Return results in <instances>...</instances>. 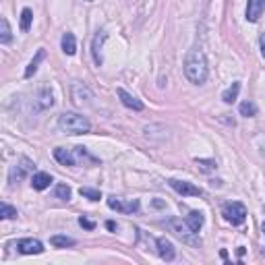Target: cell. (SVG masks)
I'll list each match as a JSON object with an SVG mask.
<instances>
[{"label": "cell", "instance_id": "obj_1", "mask_svg": "<svg viewBox=\"0 0 265 265\" xmlns=\"http://www.w3.org/2000/svg\"><path fill=\"white\" fill-rule=\"evenodd\" d=\"M207 75H209V68H207V60L203 56V52L191 50L187 58H184V77L193 85H203L207 81Z\"/></svg>", "mask_w": 265, "mask_h": 265}, {"label": "cell", "instance_id": "obj_2", "mask_svg": "<svg viewBox=\"0 0 265 265\" xmlns=\"http://www.w3.org/2000/svg\"><path fill=\"white\" fill-rule=\"evenodd\" d=\"M58 127H60V131H63V132H66V135H85V132L91 131L89 120H87L85 116H81V114H77V112L60 114Z\"/></svg>", "mask_w": 265, "mask_h": 265}, {"label": "cell", "instance_id": "obj_3", "mask_svg": "<svg viewBox=\"0 0 265 265\" xmlns=\"http://www.w3.org/2000/svg\"><path fill=\"white\" fill-rule=\"evenodd\" d=\"M222 216L226 218V222H230L232 226H241L246 220V207L241 201H230L222 207Z\"/></svg>", "mask_w": 265, "mask_h": 265}, {"label": "cell", "instance_id": "obj_4", "mask_svg": "<svg viewBox=\"0 0 265 265\" xmlns=\"http://www.w3.org/2000/svg\"><path fill=\"white\" fill-rule=\"evenodd\" d=\"M70 98H73V104L79 106V108H87V106H91V102H93V93L87 85L73 83L70 85Z\"/></svg>", "mask_w": 265, "mask_h": 265}, {"label": "cell", "instance_id": "obj_5", "mask_svg": "<svg viewBox=\"0 0 265 265\" xmlns=\"http://www.w3.org/2000/svg\"><path fill=\"white\" fill-rule=\"evenodd\" d=\"M29 172H33V162L27 160V157H21L19 164H15V166L11 168L8 180H11V184H15V182H19V180H23V178H27Z\"/></svg>", "mask_w": 265, "mask_h": 265}, {"label": "cell", "instance_id": "obj_6", "mask_svg": "<svg viewBox=\"0 0 265 265\" xmlns=\"http://www.w3.org/2000/svg\"><path fill=\"white\" fill-rule=\"evenodd\" d=\"M168 184L178 193V195H182V197H199L201 195V189L199 187H195L193 182H187V180H178V178H170L168 180Z\"/></svg>", "mask_w": 265, "mask_h": 265}, {"label": "cell", "instance_id": "obj_7", "mask_svg": "<svg viewBox=\"0 0 265 265\" xmlns=\"http://www.w3.org/2000/svg\"><path fill=\"white\" fill-rule=\"evenodd\" d=\"M17 251L21 255H42L44 244L38 238H23V241H17Z\"/></svg>", "mask_w": 265, "mask_h": 265}, {"label": "cell", "instance_id": "obj_8", "mask_svg": "<svg viewBox=\"0 0 265 265\" xmlns=\"http://www.w3.org/2000/svg\"><path fill=\"white\" fill-rule=\"evenodd\" d=\"M108 207L120 211V214H132V211L139 209V201H137V199L122 201V199H116V197H110V199H108Z\"/></svg>", "mask_w": 265, "mask_h": 265}, {"label": "cell", "instance_id": "obj_9", "mask_svg": "<svg viewBox=\"0 0 265 265\" xmlns=\"http://www.w3.org/2000/svg\"><path fill=\"white\" fill-rule=\"evenodd\" d=\"M265 13V0H249L246 2V21L257 23Z\"/></svg>", "mask_w": 265, "mask_h": 265}, {"label": "cell", "instance_id": "obj_10", "mask_svg": "<svg viewBox=\"0 0 265 265\" xmlns=\"http://www.w3.org/2000/svg\"><path fill=\"white\" fill-rule=\"evenodd\" d=\"M116 95L120 98V102L127 106V108L135 110V112H141V110H143V102H141V100H137L135 95H132V93H129L127 89H122V87H118V89H116Z\"/></svg>", "mask_w": 265, "mask_h": 265}, {"label": "cell", "instance_id": "obj_11", "mask_svg": "<svg viewBox=\"0 0 265 265\" xmlns=\"http://www.w3.org/2000/svg\"><path fill=\"white\" fill-rule=\"evenodd\" d=\"M106 31H98L95 33V38H93V44H91V54H93V63L98 65V66H102V63H104V58H102V46H104V42H106Z\"/></svg>", "mask_w": 265, "mask_h": 265}, {"label": "cell", "instance_id": "obj_12", "mask_svg": "<svg viewBox=\"0 0 265 265\" xmlns=\"http://www.w3.org/2000/svg\"><path fill=\"white\" fill-rule=\"evenodd\" d=\"M35 100H38V108L40 110H48V108L54 106V93H52V89L48 85H44L38 91V95H35Z\"/></svg>", "mask_w": 265, "mask_h": 265}, {"label": "cell", "instance_id": "obj_13", "mask_svg": "<svg viewBox=\"0 0 265 265\" xmlns=\"http://www.w3.org/2000/svg\"><path fill=\"white\" fill-rule=\"evenodd\" d=\"M155 244H157V253H160V257L164 259V261H172L174 257H176V251H174V244L168 241V238H157L155 241Z\"/></svg>", "mask_w": 265, "mask_h": 265}, {"label": "cell", "instance_id": "obj_14", "mask_svg": "<svg viewBox=\"0 0 265 265\" xmlns=\"http://www.w3.org/2000/svg\"><path fill=\"white\" fill-rule=\"evenodd\" d=\"M166 228H168V230H170V232H174L176 236H184V238H187L189 234H193L191 232V228L187 226V222H182V220H178V218H172V220H168V222H166Z\"/></svg>", "mask_w": 265, "mask_h": 265}, {"label": "cell", "instance_id": "obj_15", "mask_svg": "<svg viewBox=\"0 0 265 265\" xmlns=\"http://www.w3.org/2000/svg\"><path fill=\"white\" fill-rule=\"evenodd\" d=\"M54 157H56V162H60L63 166H68V168H73L77 164L75 154L70 152V149H65V147H56L54 149Z\"/></svg>", "mask_w": 265, "mask_h": 265}, {"label": "cell", "instance_id": "obj_16", "mask_svg": "<svg viewBox=\"0 0 265 265\" xmlns=\"http://www.w3.org/2000/svg\"><path fill=\"white\" fill-rule=\"evenodd\" d=\"M52 184V176L48 172H35L31 176V187L35 191H44V189H48Z\"/></svg>", "mask_w": 265, "mask_h": 265}, {"label": "cell", "instance_id": "obj_17", "mask_svg": "<svg viewBox=\"0 0 265 265\" xmlns=\"http://www.w3.org/2000/svg\"><path fill=\"white\" fill-rule=\"evenodd\" d=\"M60 46H63V52H65L66 56H73L75 52H77V40H75V35L66 31L63 35V40H60Z\"/></svg>", "mask_w": 265, "mask_h": 265}, {"label": "cell", "instance_id": "obj_18", "mask_svg": "<svg viewBox=\"0 0 265 265\" xmlns=\"http://www.w3.org/2000/svg\"><path fill=\"white\" fill-rule=\"evenodd\" d=\"M44 58H46V50L40 48L38 52H35V56H33V60L29 63V66L25 68V79H31L35 75V70H38V66H40V63H42Z\"/></svg>", "mask_w": 265, "mask_h": 265}, {"label": "cell", "instance_id": "obj_19", "mask_svg": "<svg viewBox=\"0 0 265 265\" xmlns=\"http://www.w3.org/2000/svg\"><path fill=\"white\" fill-rule=\"evenodd\" d=\"M184 222H187V226L191 228V232L195 234V232H199V228L203 226V214H201V211H191Z\"/></svg>", "mask_w": 265, "mask_h": 265}, {"label": "cell", "instance_id": "obj_20", "mask_svg": "<svg viewBox=\"0 0 265 265\" xmlns=\"http://www.w3.org/2000/svg\"><path fill=\"white\" fill-rule=\"evenodd\" d=\"M238 93H241V83L238 81H234L228 89L222 93V100L226 102V104H234L236 102V98H238Z\"/></svg>", "mask_w": 265, "mask_h": 265}, {"label": "cell", "instance_id": "obj_21", "mask_svg": "<svg viewBox=\"0 0 265 265\" xmlns=\"http://www.w3.org/2000/svg\"><path fill=\"white\" fill-rule=\"evenodd\" d=\"M50 244L52 246H58V249H66V246H75V238L70 236H52L50 238Z\"/></svg>", "mask_w": 265, "mask_h": 265}, {"label": "cell", "instance_id": "obj_22", "mask_svg": "<svg viewBox=\"0 0 265 265\" xmlns=\"http://www.w3.org/2000/svg\"><path fill=\"white\" fill-rule=\"evenodd\" d=\"M70 195H73V191H70L68 184H65V182L56 184V189H54V197H56V199H60V201H68Z\"/></svg>", "mask_w": 265, "mask_h": 265}, {"label": "cell", "instance_id": "obj_23", "mask_svg": "<svg viewBox=\"0 0 265 265\" xmlns=\"http://www.w3.org/2000/svg\"><path fill=\"white\" fill-rule=\"evenodd\" d=\"M11 40H13V31H11V27H8V21L2 17V19H0V42L8 44Z\"/></svg>", "mask_w": 265, "mask_h": 265}, {"label": "cell", "instance_id": "obj_24", "mask_svg": "<svg viewBox=\"0 0 265 265\" xmlns=\"http://www.w3.org/2000/svg\"><path fill=\"white\" fill-rule=\"evenodd\" d=\"M31 19H33L31 8H23V11H21V31H29V27H31Z\"/></svg>", "mask_w": 265, "mask_h": 265}, {"label": "cell", "instance_id": "obj_25", "mask_svg": "<svg viewBox=\"0 0 265 265\" xmlns=\"http://www.w3.org/2000/svg\"><path fill=\"white\" fill-rule=\"evenodd\" d=\"M241 114L243 116H246V118H251V116H255V114H257V106H255L253 102H243L241 104Z\"/></svg>", "mask_w": 265, "mask_h": 265}, {"label": "cell", "instance_id": "obj_26", "mask_svg": "<svg viewBox=\"0 0 265 265\" xmlns=\"http://www.w3.org/2000/svg\"><path fill=\"white\" fill-rule=\"evenodd\" d=\"M17 216H19V214H17V209L11 207L8 203H2V205H0V218H2V220H13Z\"/></svg>", "mask_w": 265, "mask_h": 265}, {"label": "cell", "instance_id": "obj_27", "mask_svg": "<svg viewBox=\"0 0 265 265\" xmlns=\"http://www.w3.org/2000/svg\"><path fill=\"white\" fill-rule=\"evenodd\" d=\"M79 193H81V197H87L89 201H100V199H102V193H100V191H95V189L81 187V189H79Z\"/></svg>", "mask_w": 265, "mask_h": 265}, {"label": "cell", "instance_id": "obj_28", "mask_svg": "<svg viewBox=\"0 0 265 265\" xmlns=\"http://www.w3.org/2000/svg\"><path fill=\"white\" fill-rule=\"evenodd\" d=\"M195 162H197V166H199L201 172H214L216 168H218L216 160H195Z\"/></svg>", "mask_w": 265, "mask_h": 265}, {"label": "cell", "instance_id": "obj_29", "mask_svg": "<svg viewBox=\"0 0 265 265\" xmlns=\"http://www.w3.org/2000/svg\"><path fill=\"white\" fill-rule=\"evenodd\" d=\"M79 224H81L83 228H87V230H93L95 224L91 222V220H87V218H79Z\"/></svg>", "mask_w": 265, "mask_h": 265}, {"label": "cell", "instance_id": "obj_30", "mask_svg": "<svg viewBox=\"0 0 265 265\" xmlns=\"http://www.w3.org/2000/svg\"><path fill=\"white\" fill-rule=\"evenodd\" d=\"M259 44H261V54H263V58H265V31L261 33V38H259Z\"/></svg>", "mask_w": 265, "mask_h": 265}, {"label": "cell", "instance_id": "obj_31", "mask_svg": "<svg viewBox=\"0 0 265 265\" xmlns=\"http://www.w3.org/2000/svg\"><path fill=\"white\" fill-rule=\"evenodd\" d=\"M106 226H108V230H116V224L114 222H106Z\"/></svg>", "mask_w": 265, "mask_h": 265}, {"label": "cell", "instance_id": "obj_32", "mask_svg": "<svg viewBox=\"0 0 265 265\" xmlns=\"http://www.w3.org/2000/svg\"><path fill=\"white\" fill-rule=\"evenodd\" d=\"M261 230H263V236H265V222H263V226H261Z\"/></svg>", "mask_w": 265, "mask_h": 265}, {"label": "cell", "instance_id": "obj_33", "mask_svg": "<svg viewBox=\"0 0 265 265\" xmlns=\"http://www.w3.org/2000/svg\"><path fill=\"white\" fill-rule=\"evenodd\" d=\"M85 2H93V0H85Z\"/></svg>", "mask_w": 265, "mask_h": 265}]
</instances>
